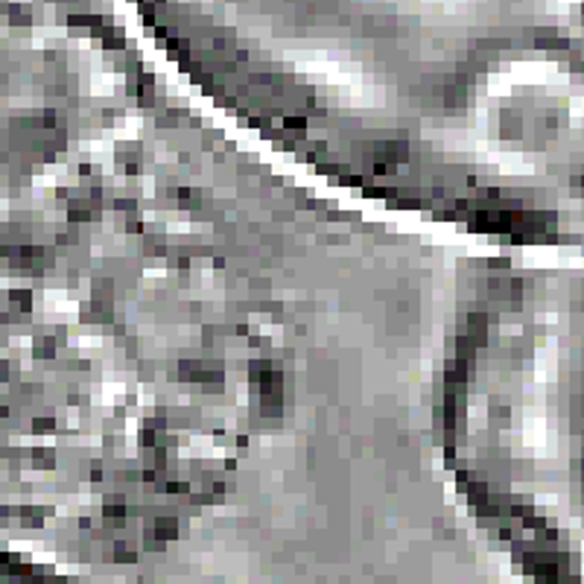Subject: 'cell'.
I'll return each mask as SVG.
<instances>
[{
  "label": "cell",
  "mask_w": 584,
  "mask_h": 584,
  "mask_svg": "<svg viewBox=\"0 0 584 584\" xmlns=\"http://www.w3.org/2000/svg\"><path fill=\"white\" fill-rule=\"evenodd\" d=\"M158 535H161V538H173V535H175L173 520H161V523H158Z\"/></svg>",
  "instance_id": "6da1fadb"
}]
</instances>
